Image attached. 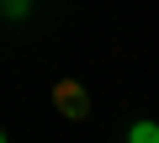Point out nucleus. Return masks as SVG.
I'll use <instances>...</instances> for the list:
<instances>
[{
	"label": "nucleus",
	"mask_w": 159,
	"mask_h": 143,
	"mask_svg": "<svg viewBox=\"0 0 159 143\" xmlns=\"http://www.w3.org/2000/svg\"><path fill=\"white\" fill-rule=\"evenodd\" d=\"M0 6H6V16H27V6H32V0H0Z\"/></svg>",
	"instance_id": "3"
},
{
	"label": "nucleus",
	"mask_w": 159,
	"mask_h": 143,
	"mask_svg": "<svg viewBox=\"0 0 159 143\" xmlns=\"http://www.w3.org/2000/svg\"><path fill=\"white\" fill-rule=\"evenodd\" d=\"M53 101H58V111H64V117H85V111H90L85 85H74V80H58V85H53Z\"/></svg>",
	"instance_id": "1"
},
{
	"label": "nucleus",
	"mask_w": 159,
	"mask_h": 143,
	"mask_svg": "<svg viewBox=\"0 0 159 143\" xmlns=\"http://www.w3.org/2000/svg\"><path fill=\"white\" fill-rule=\"evenodd\" d=\"M0 143H6V132H0Z\"/></svg>",
	"instance_id": "4"
},
{
	"label": "nucleus",
	"mask_w": 159,
	"mask_h": 143,
	"mask_svg": "<svg viewBox=\"0 0 159 143\" xmlns=\"http://www.w3.org/2000/svg\"><path fill=\"white\" fill-rule=\"evenodd\" d=\"M127 143H159V122H133L127 127Z\"/></svg>",
	"instance_id": "2"
}]
</instances>
